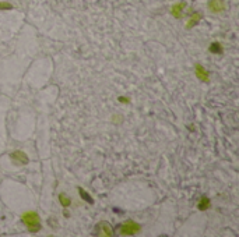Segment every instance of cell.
<instances>
[{"label": "cell", "mask_w": 239, "mask_h": 237, "mask_svg": "<svg viewBox=\"0 0 239 237\" xmlns=\"http://www.w3.org/2000/svg\"><path fill=\"white\" fill-rule=\"evenodd\" d=\"M21 219H23L24 225L27 226V229H28L29 231L35 233V231L41 230V225H39V215H38L37 212H34V211L25 212V213H24L23 216H21Z\"/></svg>", "instance_id": "cell-1"}, {"label": "cell", "mask_w": 239, "mask_h": 237, "mask_svg": "<svg viewBox=\"0 0 239 237\" xmlns=\"http://www.w3.org/2000/svg\"><path fill=\"white\" fill-rule=\"evenodd\" d=\"M140 229H141V226L138 225V223L133 222V220H129V222L123 223V225L120 226V233L122 234H127V236H132V234L138 233Z\"/></svg>", "instance_id": "cell-2"}, {"label": "cell", "mask_w": 239, "mask_h": 237, "mask_svg": "<svg viewBox=\"0 0 239 237\" xmlns=\"http://www.w3.org/2000/svg\"><path fill=\"white\" fill-rule=\"evenodd\" d=\"M208 8L213 13H221L225 8V3L224 0H210L208 2Z\"/></svg>", "instance_id": "cell-3"}, {"label": "cell", "mask_w": 239, "mask_h": 237, "mask_svg": "<svg viewBox=\"0 0 239 237\" xmlns=\"http://www.w3.org/2000/svg\"><path fill=\"white\" fill-rule=\"evenodd\" d=\"M10 158H11L17 165L28 163V156H27L24 152H21V151H16V152H13L11 155H10Z\"/></svg>", "instance_id": "cell-4"}, {"label": "cell", "mask_w": 239, "mask_h": 237, "mask_svg": "<svg viewBox=\"0 0 239 237\" xmlns=\"http://www.w3.org/2000/svg\"><path fill=\"white\" fill-rule=\"evenodd\" d=\"M95 229H101V231H95L97 236H112V229H110V226L105 222L98 223Z\"/></svg>", "instance_id": "cell-5"}, {"label": "cell", "mask_w": 239, "mask_h": 237, "mask_svg": "<svg viewBox=\"0 0 239 237\" xmlns=\"http://www.w3.org/2000/svg\"><path fill=\"white\" fill-rule=\"evenodd\" d=\"M194 71H196V75L199 80L201 81H208V72L207 70L203 68L201 64H196V67H194Z\"/></svg>", "instance_id": "cell-6"}, {"label": "cell", "mask_w": 239, "mask_h": 237, "mask_svg": "<svg viewBox=\"0 0 239 237\" xmlns=\"http://www.w3.org/2000/svg\"><path fill=\"white\" fill-rule=\"evenodd\" d=\"M185 6H186L185 2H180V3H178V4H175L174 7L171 8V14L175 17V18H180V15H182V11H183V8H185Z\"/></svg>", "instance_id": "cell-7"}, {"label": "cell", "mask_w": 239, "mask_h": 237, "mask_svg": "<svg viewBox=\"0 0 239 237\" xmlns=\"http://www.w3.org/2000/svg\"><path fill=\"white\" fill-rule=\"evenodd\" d=\"M59 201H60V204H62L65 208H67V206L71 204V200H70V198H69L66 194H63V192L59 195Z\"/></svg>", "instance_id": "cell-8"}, {"label": "cell", "mask_w": 239, "mask_h": 237, "mask_svg": "<svg viewBox=\"0 0 239 237\" xmlns=\"http://www.w3.org/2000/svg\"><path fill=\"white\" fill-rule=\"evenodd\" d=\"M208 206H210V200L205 198V197H203L201 201H200V204H199V209L200 211H204V209H207Z\"/></svg>", "instance_id": "cell-9"}, {"label": "cell", "mask_w": 239, "mask_h": 237, "mask_svg": "<svg viewBox=\"0 0 239 237\" xmlns=\"http://www.w3.org/2000/svg\"><path fill=\"white\" fill-rule=\"evenodd\" d=\"M210 52H211V53H221V52H222L221 45H219V43H211Z\"/></svg>", "instance_id": "cell-10"}, {"label": "cell", "mask_w": 239, "mask_h": 237, "mask_svg": "<svg viewBox=\"0 0 239 237\" xmlns=\"http://www.w3.org/2000/svg\"><path fill=\"white\" fill-rule=\"evenodd\" d=\"M79 192H80V195H81V197L84 198V200L87 201L88 204H92V202H94V201H92V200H91V198H90V195H88L87 192H85V191H84V190H83V188H79Z\"/></svg>", "instance_id": "cell-11"}, {"label": "cell", "mask_w": 239, "mask_h": 237, "mask_svg": "<svg viewBox=\"0 0 239 237\" xmlns=\"http://www.w3.org/2000/svg\"><path fill=\"white\" fill-rule=\"evenodd\" d=\"M199 20H200V14L199 13H196L193 17H192V20H190V22L187 24V28H190L192 25H194V24H197L199 22Z\"/></svg>", "instance_id": "cell-12"}, {"label": "cell", "mask_w": 239, "mask_h": 237, "mask_svg": "<svg viewBox=\"0 0 239 237\" xmlns=\"http://www.w3.org/2000/svg\"><path fill=\"white\" fill-rule=\"evenodd\" d=\"M13 6L10 3H4V2H0V10H11Z\"/></svg>", "instance_id": "cell-13"}]
</instances>
